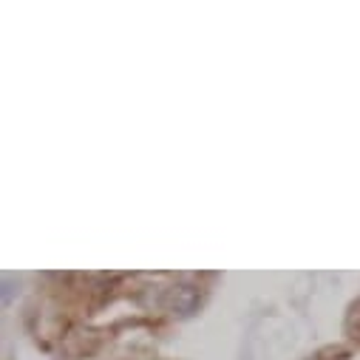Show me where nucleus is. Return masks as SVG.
Segmentation results:
<instances>
[{
  "mask_svg": "<svg viewBox=\"0 0 360 360\" xmlns=\"http://www.w3.org/2000/svg\"><path fill=\"white\" fill-rule=\"evenodd\" d=\"M346 329H349L352 335H360V301L352 307V312H349V318H346Z\"/></svg>",
  "mask_w": 360,
  "mask_h": 360,
  "instance_id": "obj_2",
  "label": "nucleus"
},
{
  "mask_svg": "<svg viewBox=\"0 0 360 360\" xmlns=\"http://www.w3.org/2000/svg\"><path fill=\"white\" fill-rule=\"evenodd\" d=\"M167 309L173 315H193L202 304V287L193 284V281H176L170 290H167V298H165Z\"/></svg>",
  "mask_w": 360,
  "mask_h": 360,
  "instance_id": "obj_1",
  "label": "nucleus"
},
{
  "mask_svg": "<svg viewBox=\"0 0 360 360\" xmlns=\"http://www.w3.org/2000/svg\"><path fill=\"white\" fill-rule=\"evenodd\" d=\"M309 360H323V357H321V354H318V357H309Z\"/></svg>",
  "mask_w": 360,
  "mask_h": 360,
  "instance_id": "obj_3",
  "label": "nucleus"
}]
</instances>
